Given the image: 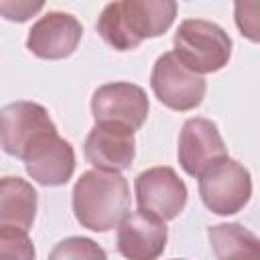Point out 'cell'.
I'll return each instance as SVG.
<instances>
[{
  "label": "cell",
  "mask_w": 260,
  "mask_h": 260,
  "mask_svg": "<svg viewBox=\"0 0 260 260\" xmlns=\"http://www.w3.org/2000/svg\"><path fill=\"white\" fill-rule=\"evenodd\" d=\"M138 209L162 221L175 219L187 205V185L171 167H152L134 181Z\"/></svg>",
  "instance_id": "ba28073f"
},
{
  "label": "cell",
  "mask_w": 260,
  "mask_h": 260,
  "mask_svg": "<svg viewBox=\"0 0 260 260\" xmlns=\"http://www.w3.org/2000/svg\"><path fill=\"white\" fill-rule=\"evenodd\" d=\"M177 16L173 0H120L104 6L95 28L116 51L136 49L144 39L165 35Z\"/></svg>",
  "instance_id": "6da1fadb"
},
{
  "label": "cell",
  "mask_w": 260,
  "mask_h": 260,
  "mask_svg": "<svg viewBox=\"0 0 260 260\" xmlns=\"http://www.w3.org/2000/svg\"><path fill=\"white\" fill-rule=\"evenodd\" d=\"M136 154L134 132L122 126L95 124L83 142L85 160L95 167V171L120 173L130 169Z\"/></svg>",
  "instance_id": "4fadbf2b"
},
{
  "label": "cell",
  "mask_w": 260,
  "mask_h": 260,
  "mask_svg": "<svg viewBox=\"0 0 260 260\" xmlns=\"http://www.w3.org/2000/svg\"><path fill=\"white\" fill-rule=\"evenodd\" d=\"M81 35L83 26L73 14L51 10L30 26L26 49L39 59H65L75 53Z\"/></svg>",
  "instance_id": "30bf717a"
},
{
  "label": "cell",
  "mask_w": 260,
  "mask_h": 260,
  "mask_svg": "<svg viewBox=\"0 0 260 260\" xmlns=\"http://www.w3.org/2000/svg\"><path fill=\"white\" fill-rule=\"evenodd\" d=\"M146 91L130 81H114L100 85L91 95V116L95 124H112L138 130L148 116Z\"/></svg>",
  "instance_id": "8992f818"
},
{
  "label": "cell",
  "mask_w": 260,
  "mask_h": 260,
  "mask_svg": "<svg viewBox=\"0 0 260 260\" xmlns=\"http://www.w3.org/2000/svg\"><path fill=\"white\" fill-rule=\"evenodd\" d=\"M37 217V191L20 177L0 179V228L28 232Z\"/></svg>",
  "instance_id": "5bb4252c"
},
{
  "label": "cell",
  "mask_w": 260,
  "mask_h": 260,
  "mask_svg": "<svg viewBox=\"0 0 260 260\" xmlns=\"http://www.w3.org/2000/svg\"><path fill=\"white\" fill-rule=\"evenodd\" d=\"M175 260H185V258H175Z\"/></svg>",
  "instance_id": "ffe728a7"
},
{
  "label": "cell",
  "mask_w": 260,
  "mask_h": 260,
  "mask_svg": "<svg viewBox=\"0 0 260 260\" xmlns=\"http://www.w3.org/2000/svg\"><path fill=\"white\" fill-rule=\"evenodd\" d=\"M258 4H236V24L252 43H256L258 37Z\"/></svg>",
  "instance_id": "d6986e66"
},
{
  "label": "cell",
  "mask_w": 260,
  "mask_h": 260,
  "mask_svg": "<svg viewBox=\"0 0 260 260\" xmlns=\"http://www.w3.org/2000/svg\"><path fill=\"white\" fill-rule=\"evenodd\" d=\"M207 238L217 260H260V240L240 223L207 228Z\"/></svg>",
  "instance_id": "9a60e30c"
},
{
  "label": "cell",
  "mask_w": 260,
  "mask_h": 260,
  "mask_svg": "<svg viewBox=\"0 0 260 260\" xmlns=\"http://www.w3.org/2000/svg\"><path fill=\"white\" fill-rule=\"evenodd\" d=\"M49 260H108V256L106 250L91 238L71 236L53 246Z\"/></svg>",
  "instance_id": "2e32d148"
},
{
  "label": "cell",
  "mask_w": 260,
  "mask_h": 260,
  "mask_svg": "<svg viewBox=\"0 0 260 260\" xmlns=\"http://www.w3.org/2000/svg\"><path fill=\"white\" fill-rule=\"evenodd\" d=\"M177 59L193 73H215L223 69L232 57V39L215 22L203 18H187L179 24L175 37Z\"/></svg>",
  "instance_id": "3957f363"
},
{
  "label": "cell",
  "mask_w": 260,
  "mask_h": 260,
  "mask_svg": "<svg viewBox=\"0 0 260 260\" xmlns=\"http://www.w3.org/2000/svg\"><path fill=\"white\" fill-rule=\"evenodd\" d=\"M167 225L142 209L128 211L118 223L116 246L126 260H156L167 248Z\"/></svg>",
  "instance_id": "7c38bea8"
},
{
  "label": "cell",
  "mask_w": 260,
  "mask_h": 260,
  "mask_svg": "<svg viewBox=\"0 0 260 260\" xmlns=\"http://www.w3.org/2000/svg\"><path fill=\"white\" fill-rule=\"evenodd\" d=\"M177 156L181 169L191 177H201L213 162L225 158L228 148L215 122L207 118H189L179 134Z\"/></svg>",
  "instance_id": "9c48e42d"
},
{
  "label": "cell",
  "mask_w": 260,
  "mask_h": 260,
  "mask_svg": "<svg viewBox=\"0 0 260 260\" xmlns=\"http://www.w3.org/2000/svg\"><path fill=\"white\" fill-rule=\"evenodd\" d=\"M75 219L91 232L114 230L130 211V187L120 173L85 171L71 197Z\"/></svg>",
  "instance_id": "7a4b0ae2"
},
{
  "label": "cell",
  "mask_w": 260,
  "mask_h": 260,
  "mask_svg": "<svg viewBox=\"0 0 260 260\" xmlns=\"http://www.w3.org/2000/svg\"><path fill=\"white\" fill-rule=\"evenodd\" d=\"M150 87L156 100L175 110L189 112L195 110L205 98V79L191 69H187L173 51L162 53L150 71Z\"/></svg>",
  "instance_id": "5b68a950"
},
{
  "label": "cell",
  "mask_w": 260,
  "mask_h": 260,
  "mask_svg": "<svg viewBox=\"0 0 260 260\" xmlns=\"http://www.w3.org/2000/svg\"><path fill=\"white\" fill-rule=\"evenodd\" d=\"M37 250L26 232L0 228V260H35Z\"/></svg>",
  "instance_id": "e0dca14e"
},
{
  "label": "cell",
  "mask_w": 260,
  "mask_h": 260,
  "mask_svg": "<svg viewBox=\"0 0 260 260\" xmlns=\"http://www.w3.org/2000/svg\"><path fill=\"white\" fill-rule=\"evenodd\" d=\"M43 2H14V0H0V14L12 22H24L32 14L43 10Z\"/></svg>",
  "instance_id": "ac0fdd59"
},
{
  "label": "cell",
  "mask_w": 260,
  "mask_h": 260,
  "mask_svg": "<svg viewBox=\"0 0 260 260\" xmlns=\"http://www.w3.org/2000/svg\"><path fill=\"white\" fill-rule=\"evenodd\" d=\"M199 195L211 213L234 215L242 211L252 197L250 171L242 162L225 156L199 177Z\"/></svg>",
  "instance_id": "277c9868"
},
{
  "label": "cell",
  "mask_w": 260,
  "mask_h": 260,
  "mask_svg": "<svg viewBox=\"0 0 260 260\" xmlns=\"http://www.w3.org/2000/svg\"><path fill=\"white\" fill-rule=\"evenodd\" d=\"M24 169L32 181L45 187L65 185L75 171L73 146L57 132L41 136L22 156Z\"/></svg>",
  "instance_id": "8fae6325"
},
{
  "label": "cell",
  "mask_w": 260,
  "mask_h": 260,
  "mask_svg": "<svg viewBox=\"0 0 260 260\" xmlns=\"http://www.w3.org/2000/svg\"><path fill=\"white\" fill-rule=\"evenodd\" d=\"M57 132L45 106L37 102H12L0 110V146L16 158L45 134Z\"/></svg>",
  "instance_id": "52a82bcc"
}]
</instances>
